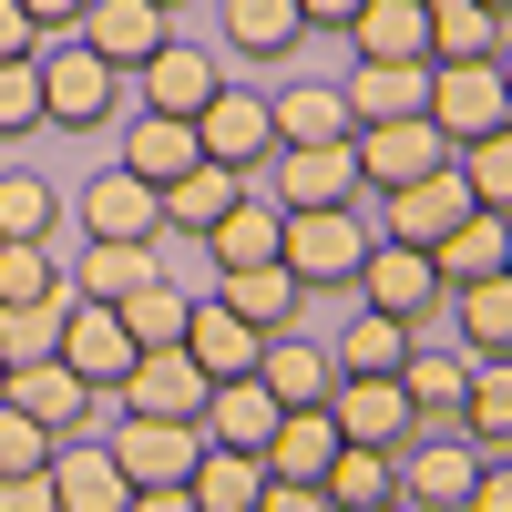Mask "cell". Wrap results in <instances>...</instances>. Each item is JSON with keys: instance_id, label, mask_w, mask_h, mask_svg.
Segmentation results:
<instances>
[{"instance_id": "8fae6325", "label": "cell", "mask_w": 512, "mask_h": 512, "mask_svg": "<svg viewBox=\"0 0 512 512\" xmlns=\"http://www.w3.org/2000/svg\"><path fill=\"white\" fill-rule=\"evenodd\" d=\"M349 154H359V185H420V175H441L451 164V144H441V123L431 113H410V123H359L349 134Z\"/></svg>"}, {"instance_id": "7a4b0ae2", "label": "cell", "mask_w": 512, "mask_h": 512, "mask_svg": "<svg viewBox=\"0 0 512 512\" xmlns=\"http://www.w3.org/2000/svg\"><path fill=\"white\" fill-rule=\"evenodd\" d=\"M359 256H369L359 205H277V267L308 287V297H318V287H349Z\"/></svg>"}, {"instance_id": "836d02e7", "label": "cell", "mask_w": 512, "mask_h": 512, "mask_svg": "<svg viewBox=\"0 0 512 512\" xmlns=\"http://www.w3.org/2000/svg\"><path fill=\"white\" fill-rule=\"evenodd\" d=\"M216 11H226V52H246V62H287L308 41L297 0H216Z\"/></svg>"}, {"instance_id": "9f6ffc18", "label": "cell", "mask_w": 512, "mask_h": 512, "mask_svg": "<svg viewBox=\"0 0 512 512\" xmlns=\"http://www.w3.org/2000/svg\"><path fill=\"white\" fill-rule=\"evenodd\" d=\"M369 512H410V502H369Z\"/></svg>"}, {"instance_id": "681fc988", "label": "cell", "mask_w": 512, "mask_h": 512, "mask_svg": "<svg viewBox=\"0 0 512 512\" xmlns=\"http://www.w3.org/2000/svg\"><path fill=\"white\" fill-rule=\"evenodd\" d=\"M41 52V31H31V11L21 0H0V62H31Z\"/></svg>"}, {"instance_id": "ac0fdd59", "label": "cell", "mask_w": 512, "mask_h": 512, "mask_svg": "<svg viewBox=\"0 0 512 512\" xmlns=\"http://www.w3.org/2000/svg\"><path fill=\"white\" fill-rule=\"evenodd\" d=\"M134 82H144V113H175V123H195L205 103H216V82H226V72H216V52H195V41H164V52H154Z\"/></svg>"}, {"instance_id": "7bdbcfd3", "label": "cell", "mask_w": 512, "mask_h": 512, "mask_svg": "<svg viewBox=\"0 0 512 512\" xmlns=\"http://www.w3.org/2000/svg\"><path fill=\"white\" fill-rule=\"evenodd\" d=\"M451 164H461V195H472V205L512 216V123H502V134H482V144H461Z\"/></svg>"}, {"instance_id": "f1b7e54d", "label": "cell", "mask_w": 512, "mask_h": 512, "mask_svg": "<svg viewBox=\"0 0 512 512\" xmlns=\"http://www.w3.org/2000/svg\"><path fill=\"white\" fill-rule=\"evenodd\" d=\"M359 62H431V0H359Z\"/></svg>"}, {"instance_id": "e575fe53", "label": "cell", "mask_w": 512, "mask_h": 512, "mask_svg": "<svg viewBox=\"0 0 512 512\" xmlns=\"http://www.w3.org/2000/svg\"><path fill=\"white\" fill-rule=\"evenodd\" d=\"M205 256H216V277H226V267H267V256H277V205L246 185V195L226 205V216L205 226Z\"/></svg>"}, {"instance_id": "db71d44e", "label": "cell", "mask_w": 512, "mask_h": 512, "mask_svg": "<svg viewBox=\"0 0 512 512\" xmlns=\"http://www.w3.org/2000/svg\"><path fill=\"white\" fill-rule=\"evenodd\" d=\"M123 512H195V502H185V492H134Z\"/></svg>"}, {"instance_id": "e0dca14e", "label": "cell", "mask_w": 512, "mask_h": 512, "mask_svg": "<svg viewBox=\"0 0 512 512\" xmlns=\"http://www.w3.org/2000/svg\"><path fill=\"white\" fill-rule=\"evenodd\" d=\"M461 379H472L461 338H451V349H441V338H420V349L400 359V400H410L420 431H451V420H461Z\"/></svg>"}, {"instance_id": "4fadbf2b", "label": "cell", "mask_w": 512, "mask_h": 512, "mask_svg": "<svg viewBox=\"0 0 512 512\" xmlns=\"http://www.w3.org/2000/svg\"><path fill=\"white\" fill-rule=\"evenodd\" d=\"M134 359H144V349H134V328H123L113 308H93V297H72V308H62V369H72V379H93V390L113 400Z\"/></svg>"}, {"instance_id": "9c48e42d", "label": "cell", "mask_w": 512, "mask_h": 512, "mask_svg": "<svg viewBox=\"0 0 512 512\" xmlns=\"http://www.w3.org/2000/svg\"><path fill=\"white\" fill-rule=\"evenodd\" d=\"M256 175H267V205H359L369 195L349 144H277Z\"/></svg>"}, {"instance_id": "6da1fadb", "label": "cell", "mask_w": 512, "mask_h": 512, "mask_svg": "<svg viewBox=\"0 0 512 512\" xmlns=\"http://www.w3.org/2000/svg\"><path fill=\"white\" fill-rule=\"evenodd\" d=\"M31 72H41V123H62V134H93V123H113V103H123V72L82 31H52L31 52Z\"/></svg>"}, {"instance_id": "94428289", "label": "cell", "mask_w": 512, "mask_h": 512, "mask_svg": "<svg viewBox=\"0 0 512 512\" xmlns=\"http://www.w3.org/2000/svg\"><path fill=\"white\" fill-rule=\"evenodd\" d=\"M502 277H512V256H502Z\"/></svg>"}, {"instance_id": "816d5d0a", "label": "cell", "mask_w": 512, "mask_h": 512, "mask_svg": "<svg viewBox=\"0 0 512 512\" xmlns=\"http://www.w3.org/2000/svg\"><path fill=\"white\" fill-rule=\"evenodd\" d=\"M21 11H31V31H41V41H52V31H72L82 11H93V0H21Z\"/></svg>"}, {"instance_id": "6f0895ef", "label": "cell", "mask_w": 512, "mask_h": 512, "mask_svg": "<svg viewBox=\"0 0 512 512\" xmlns=\"http://www.w3.org/2000/svg\"><path fill=\"white\" fill-rule=\"evenodd\" d=\"M482 11H512V0H482Z\"/></svg>"}, {"instance_id": "484cf974", "label": "cell", "mask_w": 512, "mask_h": 512, "mask_svg": "<svg viewBox=\"0 0 512 512\" xmlns=\"http://www.w3.org/2000/svg\"><path fill=\"white\" fill-rule=\"evenodd\" d=\"M246 185H256V175H236V164H185V175L154 195V205H164V236H195V246H205V226H216Z\"/></svg>"}, {"instance_id": "d4e9b609", "label": "cell", "mask_w": 512, "mask_h": 512, "mask_svg": "<svg viewBox=\"0 0 512 512\" xmlns=\"http://www.w3.org/2000/svg\"><path fill=\"white\" fill-rule=\"evenodd\" d=\"M216 297H226L246 328H267V338H277V328H308V287H297L277 256H267V267H226V277H216Z\"/></svg>"}, {"instance_id": "83f0119b", "label": "cell", "mask_w": 512, "mask_h": 512, "mask_svg": "<svg viewBox=\"0 0 512 512\" xmlns=\"http://www.w3.org/2000/svg\"><path fill=\"white\" fill-rule=\"evenodd\" d=\"M267 482H318L328 461H338V420H328V400L318 410H277V431H267Z\"/></svg>"}, {"instance_id": "b9f144b4", "label": "cell", "mask_w": 512, "mask_h": 512, "mask_svg": "<svg viewBox=\"0 0 512 512\" xmlns=\"http://www.w3.org/2000/svg\"><path fill=\"white\" fill-rule=\"evenodd\" d=\"M0 236H21V246H41V236H62V195L31 175V164H0Z\"/></svg>"}, {"instance_id": "11a10c76", "label": "cell", "mask_w": 512, "mask_h": 512, "mask_svg": "<svg viewBox=\"0 0 512 512\" xmlns=\"http://www.w3.org/2000/svg\"><path fill=\"white\" fill-rule=\"evenodd\" d=\"M492 72H502V93H512V41H502V52H492Z\"/></svg>"}, {"instance_id": "680465c9", "label": "cell", "mask_w": 512, "mask_h": 512, "mask_svg": "<svg viewBox=\"0 0 512 512\" xmlns=\"http://www.w3.org/2000/svg\"><path fill=\"white\" fill-rule=\"evenodd\" d=\"M502 41H512V11H502Z\"/></svg>"}, {"instance_id": "3957f363", "label": "cell", "mask_w": 512, "mask_h": 512, "mask_svg": "<svg viewBox=\"0 0 512 512\" xmlns=\"http://www.w3.org/2000/svg\"><path fill=\"white\" fill-rule=\"evenodd\" d=\"M359 308H379V318H410V328H431L441 308H451V287H441V267H431V246H400V236H369V256H359Z\"/></svg>"}, {"instance_id": "d6a6232c", "label": "cell", "mask_w": 512, "mask_h": 512, "mask_svg": "<svg viewBox=\"0 0 512 512\" xmlns=\"http://www.w3.org/2000/svg\"><path fill=\"white\" fill-rule=\"evenodd\" d=\"M472 451H512V359H472L461 379V420H451Z\"/></svg>"}, {"instance_id": "d590c367", "label": "cell", "mask_w": 512, "mask_h": 512, "mask_svg": "<svg viewBox=\"0 0 512 512\" xmlns=\"http://www.w3.org/2000/svg\"><path fill=\"white\" fill-rule=\"evenodd\" d=\"M318 492L338 512H369V502H400V451H369V441H338V461L318 472Z\"/></svg>"}, {"instance_id": "7dc6e473", "label": "cell", "mask_w": 512, "mask_h": 512, "mask_svg": "<svg viewBox=\"0 0 512 512\" xmlns=\"http://www.w3.org/2000/svg\"><path fill=\"white\" fill-rule=\"evenodd\" d=\"M0 512H62L52 502V472H11V482H0Z\"/></svg>"}, {"instance_id": "ffe728a7", "label": "cell", "mask_w": 512, "mask_h": 512, "mask_svg": "<svg viewBox=\"0 0 512 512\" xmlns=\"http://www.w3.org/2000/svg\"><path fill=\"white\" fill-rule=\"evenodd\" d=\"M72 216H82V236H164L154 185H144V175H123V164H103V175L72 195Z\"/></svg>"}, {"instance_id": "603a6c76", "label": "cell", "mask_w": 512, "mask_h": 512, "mask_svg": "<svg viewBox=\"0 0 512 512\" xmlns=\"http://www.w3.org/2000/svg\"><path fill=\"white\" fill-rule=\"evenodd\" d=\"M52 502L62 512H123L134 482H123V461L103 441H52Z\"/></svg>"}, {"instance_id": "1f68e13d", "label": "cell", "mask_w": 512, "mask_h": 512, "mask_svg": "<svg viewBox=\"0 0 512 512\" xmlns=\"http://www.w3.org/2000/svg\"><path fill=\"white\" fill-rule=\"evenodd\" d=\"M256 492H267V461H256V451H216V441H205L195 472H185L195 512H256Z\"/></svg>"}, {"instance_id": "8d00e7d4", "label": "cell", "mask_w": 512, "mask_h": 512, "mask_svg": "<svg viewBox=\"0 0 512 512\" xmlns=\"http://www.w3.org/2000/svg\"><path fill=\"white\" fill-rule=\"evenodd\" d=\"M451 318H461V359H512V277L451 287Z\"/></svg>"}, {"instance_id": "f5cc1de1", "label": "cell", "mask_w": 512, "mask_h": 512, "mask_svg": "<svg viewBox=\"0 0 512 512\" xmlns=\"http://www.w3.org/2000/svg\"><path fill=\"white\" fill-rule=\"evenodd\" d=\"M297 21H308V31H349L359 0H297Z\"/></svg>"}, {"instance_id": "44dd1931", "label": "cell", "mask_w": 512, "mask_h": 512, "mask_svg": "<svg viewBox=\"0 0 512 512\" xmlns=\"http://www.w3.org/2000/svg\"><path fill=\"white\" fill-rule=\"evenodd\" d=\"M256 349H267V328H246L226 297H195V308H185V359H195L205 379H246Z\"/></svg>"}, {"instance_id": "bcb514c9", "label": "cell", "mask_w": 512, "mask_h": 512, "mask_svg": "<svg viewBox=\"0 0 512 512\" xmlns=\"http://www.w3.org/2000/svg\"><path fill=\"white\" fill-rule=\"evenodd\" d=\"M41 134V72L31 62H0V144Z\"/></svg>"}, {"instance_id": "5b68a950", "label": "cell", "mask_w": 512, "mask_h": 512, "mask_svg": "<svg viewBox=\"0 0 512 512\" xmlns=\"http://www.w3.org/2000/svg\"><path fill=\"white\" fill-rule=\"evenodd\" d=\"M482 482V451L461 441V431H410L400 441V502L410 512H461Z\"/></svg>"}, {"instance_id": "4316f807", "label": "cell", "mask_w": 512, "mask_h": 512, "mask_svg": "<svg viewBox=\"0 0 512 512\" xmlns=\"http://www.w3.org/2000/svg\"><path fill=\"white\" fill-rule=\"evenodd\" d=\"M420 349V328L410 318H379V308H359L349 328L328 338V359H338V379H400V359Z\"/></svg>"}, {"instance_id": "91938a15", "label": "cell", "mask_w": 512, "mask_h": 512, "mask_svg": "<svg viewBox=\"0 0 512 512\" xmlns=\"http://www.w3.org/2000/svg\"><path fill=\"white\" fill-rule=\"evenodd\" d=\"M164 11H185V0H164Z\"/></svg>"}, {"instance_id": "f35d334b", "label": "cell", "mask_w": 512, "mask_h": 512, "mask_svg": "<svg viewBox=\"0 0 512 512\" xmlns=\"http://www.w3.org/2000/svg\"><path fill=\"white\" fill-rule=\"evenodd\" d=\"M502 52V11L482 0H431V62H492Z\"/></svg>"}, {"instance_id": "f907efd6", "label": "cell", "mask_w": 512, "mask_h": 512, "mask_svg": "<svg viewBox=\"0 0 512 512\" xmlns=\"http://www.w3.org/2000/svg\"><path fill=\"white\" fill-rule=\"evenodd\" d=\"M461 512H512V461H482V482H472Z\"/></svg>"}, {"instance_id": "277c9868", "label": "cell", "mask_w": 512, "mask_h": 512, "mask_svg": "<svg viewBox=\"0 0 512 512\" xmlns=\"http://www.w3.org/2000/svg\"><path fill=\"white\" fill-rule=\"evenodd\" d=\"M103 451L123 461V482H134V492H185V472H195L205 431H195V420H144V410H123Z\"/></svg>"}, {"instance_id": "cb8c5ba5", "label": "cell", "mask_w": 512, "mask_h": 512, "mask_svg": "<svg viewBox=\"0 0 512 512\" xmlns=\"http://www.w3.org/2000/svg\"><path fill=\"white\" fill-rule=\"evenodd\" d=\"M195 431L216 441V451H267V431H277V400H267V379H216L205 390V410H195Z\"/></svg>"}, {"instance_id": "d6986e66", "label": "cell", "mask_w": 512, "mask_h": 512, "mask_svg": "<svg viewBox=\"0 0 512 512\" xmlns=\"http://www.w3.org/2000/svg\"><path fill=\"white\" fill-rule=\"evenodd\" d=\"M338 103H349V123H410L431 113V62H359L338 82Z\"/></svg>"}, {"instance_id": "4dcf8cb0", "label": "cell", "mask_w": 512, "mask_h": 512, "mask_svg": "<svg viewBox=\"0 0 512 512\" xmlns=\"http://www.w3.org/2000/svg\"><path fill=\"white\" fill-rule=\"evenodd\" d=\"M502 256H512V216L472 205V216L431 246V267H441V287H472V277H502Z\"/></svg>"}, {"instance_id": "ba28073f", "label": "cell", "mask_w": 512, "mask_h": 512, "mask_svg": "<svg viewBox=\"0 0 512 512\" xmlns=\"http://www.w3.org/2000/svg\"><path fill=\"white\" fill-rule=\"evenodd\" d=\"M144 277H164V236H82V246H72V267H62V297L123 308Z\"/></svg>"}, {"instance_id": "30bf717a", "label": "cell", "mask_w": 512, "mask_h": 512, "mask_svg": "<svg viewBox=\"0 0 512 512\" xmlns=\"http://www.w3.org/2000/svg\"><path fill=\"white\" fill-rule=\"evenodd\" d=\"M0 400L31 410L52 441H82V431H93V410H103V390H93V379H72L62 349H52V359H31V369H0Z\"/></svg>"}, {"instance_id": "7402d4cb", "label": "cell", "mask_w": 512, "mask_h": 512, "mask_svg": "<svg viewBox=\"0 0 512 512\" xmlns=\"http://www.w3.org/2000/svg\"><path fill=\"white\" fill-rule=\"evenodd\" d=\"M461 216H472L461 164H441V175H420V185H390V226H379V236H400V246H441Z\"/></svg>"}, {"instance_id": "c3c4849f", "label": "cell", "mask_w": 512, "mask_h": 512, "mask_svg": "<svg viewBox=\"0 0 512 512\" xmlns=\"http://www.w3.org/2000/svg\"><path fill=\"white\" fill-rule=\"evenodd\" d=\"M256 512H338L318 482H267V492H256Z\"/></svg>"}, {"instance_id": "60d3db41", "label": "cell", "mask_w": 512, "mask_h": 512, "mask_svg": "<svg viewBox=\"0 0 512 512\" xmlns=\"http://www.w3.org/2000/svg\"><path fill=\"white\" fill-rule=\"evenodd\" d=\"M185 308H195V297L175 287V277H144L134 297H123V328H134V349H185Z\"/></svg>"}, {"instance_id": "2e32d148", "label": "cell", "mask_w": 512, "mask_h": 512, "mask_svg": "<svg viewBox=\"0 0 512 512\" xmlns=\"http://www.w3.org/2000/svg\"><path fill=\"white\" fill-rule=\"evenodd\" d=\"M328 420H338V441H369V451H400L420 420L400 400V379H338L328 390Z\"/></svg>"}, {"instance_id": "f6af8a7d", "label": "cell", "mask_w": 512, "mask_h": 512, "mask_svg": "<svg viewBox=\"0 0 512 512\" xmlns=\"http://www.w3.org/2000/svg\"><path fill=\"white\" fill-rule=\"evenodd\" d=\"M11 472H52V431H41L31 410L0 400V482H11Z\"/></svg>"}, {"instance_id": "ee69618b", "label": "cell", "mask_w": 512, "mask_h": 512, "mask_svg": "<svg viewBox=\"0 0 512 512\" xmlns=\"http://www.w3.org/2000/svg\"><path fill=\"white\" fill-rule=\"evenodd\" d=\"M62 308L72 297H41V308H0V369H31L62 349Z\"/></svg>"}, {"instance_id": "8992f818", "label": "cell", "mask_w": 512, "mask_h": 512, "mask_svg": "<svg viewBox=\"0 0 512 512\" xmlns=\"http://www.w3.org/2000/svg\"><path fill=\"white\" fill-rule=\"evenodd\" d=\"M431 123H441V144H482L512 123V93H502V72L492 62H431Z\"/></svg>"}, {"instance_id": "74e56055", "label": "cell", "mask_w": 512, "mask_h": 512, "mask_svg": "<svg viewBox=\"0 0 512 512\" xmlns=\"http://www.w3.org/2000/svg\"><path fill=\"white\" fill-rule=\"evenodd\" d=\"M267 113H277V144H349L359 134L349 103H338V82H287Z\"/></svg>"}, {"instance_id": "ab89813d", "label": "cell", "mask_w": 512, "mask_h": 512, "mask_svg": "<svg viewBox=\"0 0 512 512\" xmlns=\"http://www.w3.org/2000/svg\"><path fill=\"white\" fill-rule=\"evenodd\" d=\"M41 297H62V236H0V308H41Z\"/></svg>"}, {"instance_id": "f546056e", "label": "cell", "mask_w": 512, "mask_h": 512, "mask_svg": "<svg viewBox=\"0 0 512 512\" xmlns=\"http://www.w3.org/2000/svg\"><path fill=\"white\" fill-rule=\"evenodd\" d=\"M113 164H123V175H144V185L164 195V185H175L185 164H205V154H195V123H175V113H134V123H123V154H113Z\"/></svg>"}, {"instance_id": "5bb4252c", "label": "cell", "mask_w": 512, "mask_h": 512, "mask_svg": "<svg viewBox=\"0 0 512 512\" xmlns=\"http://www.w3.org/2000/svg\"><path fill=\"white\" fill-rule=\"evenodd\" d=\"M256 379H267V400H277V410H318V400L338 390V359H328V338L277 328L267 349H256Z\"/></svg>"}, {"instance_id": "7c38bea8", "label": "cell", "mask_w": 512, "mask_h": 512, "mask_svg": "<svg viewBox=\"0 0 512 512\" xmlns=\"http://www.w3.org/2000/svg\"><path fill=\"white\" fill-rule=\"evenodd\" d=\"M72 31L93 41V52H103L123 82H134V72L164 52V41H175V11H164V0H93V11H82Z\"/></svg>"}, {"instance_id": "52a82bcc", "label": "cell", "mask_w": 512, "mask_h": 512, "mask_svg": "<svg viewBox=\"0 0 512 512\" xmlns=\"http://www.w3.org/2000/svg\"><path fill=\"white\" fill-rule=\"evenodd\" d=\"M195 154H205V164H236V175H256V164L277 154V113H267V93L216 82V103L195 113Z\"/></svg>"}, {"instance_id": "9a60e30c", "label": "cell", "mask_w": 512, "mask_h": 512, "mask_svg": "<svg viewBox=\"0 0 512 512\" xmlns=\"http://www.w3.org/2000/svg\"><path fill=\"white\" fill-rule=\"evenodd\" d=\"M205 390H216V379H205L185 349H144L134 369H123V390H113V400H123V410H144V420H195Z\"/></svg>"}]
</instances>
